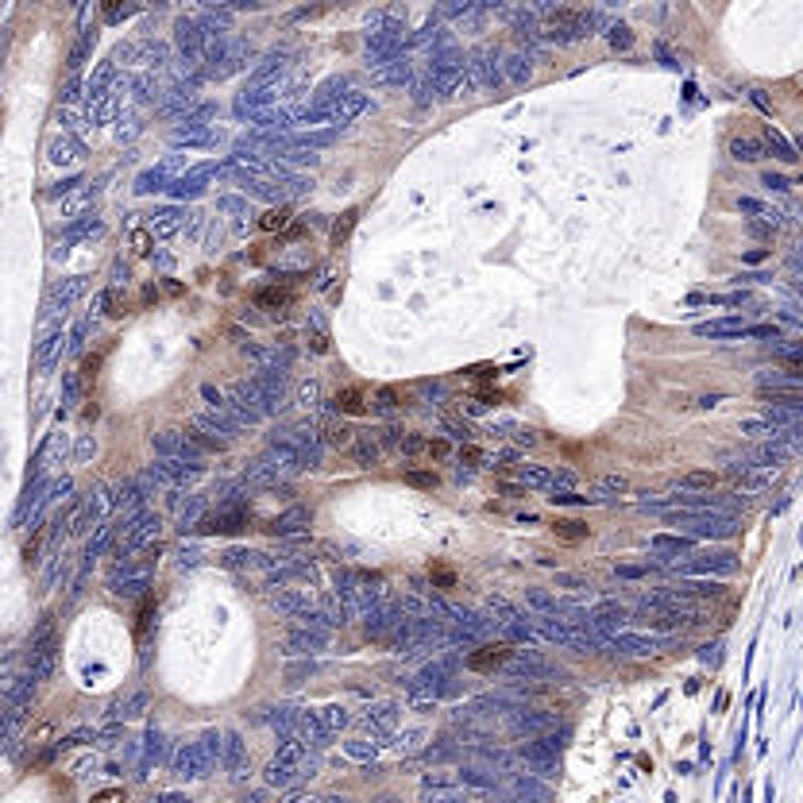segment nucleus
<instances>
[{
  "mask_svg": "<svg viewBox=\"0 0 803 803\" xmlns=\"http://www.w3.org/2000/svg\"><path fill=\"white\" fill-rule=\"evenodd\" d=\"M23 560H28V564H35V560H39V533H35V537L23 545Z\"/></svg>",
  "mask_w": 803,
  "mask_h": 803,
  "instance_id": "nucleus-52",
  "label": "nucleus"
},
{
  "mask_svg": "<svg viewBox=\"0 0 803 803\" xmlns=\"http://www.w3.org/2000/svg\"><path fill=\"white\" fill-rule=\"evenodd\" d=\"M425 456H429V460H444V456H448V441H444V437L429 441V444H425Z\"/></svg>",
  "mask_w": 803,
  "mask_h": 803,
  "instance_id": "nucleus-49",
  "label": "nucleus"
},
{
  "mask_svg": "<svg viewBox=\"0 0 803 803\" xmlns=\"http://www.w3.org/2000/svg\"><path fill=\"white\" fill-rule=\"evenodd\" d=\"M290 205H275V209H267L263 216H259V228L263 232H282V228H290Z\"/></svg>",
  "mask_w": 803,
  "mask_h": 803,
  "instance_id": "nucleus-28",
  "label": "nucleus"
},
{
  "mask_svg": "<svg viewBox=\"0 0 803 803\" xmlns=\"http://www.w3.org/2000/svg\"><path fill=\"white\" fill-rule=\"evenodd\" d=\"M375 406L379 410H398V406H406V390L402 386H379L375 390Z\"/></svg>",
  "mask_w": 803,
  "mask_h": 803,
  "instance_id": "nucleus-32",
  "label": "nucleus"
},
{
  "mask_svg": "<svg viewBox=\"0 0 803 803\" xmlns=\"http://www.w3.org/2000/svg\"><path fill=\"white\" fill-rule=\"evenodd\" d=\"M290 302H294V290L290 286H263V290H255V305L259 309H267V313H278L282 317L286 309H290Z\"/></svg>",
  "mask_w": 803,
  "mask_h": 803,
  "instance_id": "nucleus-12",
  "label": "nucleus"
},
{
  "mask_svg": "<svg viewBox=\"0 0 803 803\" xmlns=\"http://www.w3.org/2000/svg\"><path fill=\"white\" fill-rule=\"evenodd\" d=\"M757 398L776 406V410H803V382H784V379H764Z\"/></svg>",
  "mask_w": 803,
  "mask_h": 803,
  "instance_id": "nucleus-4",
  "label": "nucleus"
},
{
  "mask_svg": "<svg viewBox=\"0 0 803 803\" xmlns=\"http://www.w3.org/2000/svg\"><path fill=\"white\" fill-rule=\"evenodd\" d=\"M328 282H333V267H328V263H324V267H321V271H317V278H313V286H317V290H324V286H328Z\"/></svg>",
  "mask_w": 803,
  "mask_h": 803,
  "instance_id": "nucleus-53",
  "label": "nucleus"
},
{
  "mask_svg": "<svg viewBox=\"0 0 803 803\" xmlns=\"http://www.w3.org/2000/svg\"><path fill=\"white\" fill-rule=\"evenodd\" d=\"M89 803H124V788H105V792H93Z\"/></svg>",
  "mask_w": 803,
  "mask_h": 803,
  "instance_id": "nucleus-47",
  "label": "nucleus"
},
{
  "mask_svg": "<svg viewBox=\"0 0 803 803\" xmlns=\"http://www.w3.org/2000/svg\"><path fill=\"white\" fill-rule=\"evenodd\" d=\"M240 186H244V197H263V201L282 197V186H275V178H251V182H240Z\"/></svg>",
  "mask_w": 803,
  "mask_h": 803,
  "instance_id": "nucleus-25",
  "label": "nucleus"
},
{
  "mask_svg": "<svg viewBox=\"0 0 803 803\" xmlns=\"http://www.w3.org/2000/svg\"><path fill=\"white\" fill-rule=\"evenodd\" d=\"M278 93H282V85H247L240 97H236V116H263V112H271L275 108V101H278Z\"/></svg>",
  "mask_w": 803,
  "mask_h": 803,
  "instance_id": "nucleus-3",
  "label": "nucleus"
},
{
  "mask_svg": "<svg viewBox=\"0 0 803 803\" xmlns=\"http://www.w3.org/2000/svg\"><path fill=\"white\" fill-rule=\"evenodd\" d=\"M97 194H101V189L93 186V182H81L78 189H70V194L59 201V213L66 216V220H81V216H85V209L97 201Z\"/></svg>",
  "mask_w": 803,
  "mask_h": 803,
  "instance_id": "nucleus-6",
  "label": "nucleus"
},
{
  "mask_svg": "<svg viewBox=\"0 0 803 803\" xmlns=\"http://www.w3.org/2000/svg\"><path fill=\"white\" fill-rule=\"evenodd\" d=\"M742 432H749V437H773V432H776V417H745Z\"/></svg>",
  "mask_w": 803,
  "mask_h": 803,
  "instance_id": "nucleus-34",
  "label": "nucleus"
},
{
  "mask_svg": "<svg viewBox=\"0 0 803 803\" xmlns=\"http://www.w3.org/2000/svg\"><path fill=\"white\" fill-rule=\"evenodd\" d=\"M62 105H74V101L81 97V78H66V85H62Z\"/></svg>",
  "mask_w": 803,
  "mask_h": 803,
  "instance_id": "nucleus-45",
  "label": "nucleus"
},
{
  "mask_svg": "<svg viewBox=\"0 0 803 803\" xmlns=\"http://www.w3.org/2000/svg\"><path fill=\"white\" fill-rule=\"evenodd\" d=\"M132 251H136V255H151V251H155V236H151V228H132Z\"/></svg>",
  "mask_w": 803,
  "mask_h": 803,
  "instance_id": "nucleus-37",
  "label": "nucleus"
},
{
  "mask_svg": "<svg viewBox=\"0 0 803 803\" xmlns=\"http://www.w3.org/2000/svg\"><path fill=\"white\" fill-rule=\"evenodd\" d=\"M333 406L340 413H348V417H363V413H371V402H367L363 386H344V390H336Z\"/></svg>",
  "mask_w": 803,
  "mask_h": 803,
  "instance_id": "nucleus-16",
  "label": "nucleus"
},
{
  "mask_svg": "<svg viewBox=\"0 0 803 803\" xmlns=\"http://www.w3.org/2000/svg\"><path fill=\"white\" fill-rule=\"evenodd\" d=\"M132 136H136V124H132V120H124V124L116 127V139H132Z\"/></svg>",
  "mask_w": 803,
  "mask_h": 803,
  "instance_id": "nucleus-58",
  "label": "nucleus"
},
{
  "mask_svg": "<svg viewBox=\"0 0 803 803\" xmlns=\"http://www.w3.org/2000/svg\"><path fill=\"white\" fill-rule=\"evenodd\" d=\"M429 579H432V583H437L441 591L456 587V572H452L448 564H429Z\"/></svg>",
  "mask_w": 803,
  "mask_h": 803,
  "instance_id": "nucleus-38",
  "label": "nucleus"
},
{
  "mask_svg": "<svg viewBox=\"0 0 803 803\" xmlns=\"http://www.w3.org/2000/svg\"><path fill=\"white\" fill-rule=\"evenodd\" d=\"M680 487L684 490H715L718 475L715 471H684V475H680Z\"/></svg>",
  "mask_w": 803,
  "mask_h": 803,
  "instance_id": "nucleus-29",
  "label": "nucleus"
},
{
  "mask_svg": "<svg viewBox=\"0 0 803 803\" xmlns=\"http://www.w3.org/2000/svg\"><path fill=\"white\" fill-rule=\"evenodd\" d=\"M764 143H769V147H773V151H776V155H780V158H784V163H792V158H795V151H792V143H788V139H784V136H780V132H776V127H769V132H764Z\"/></svg>",
  "mask_w": 803,
  "mask_h": 803,
  "instance_id": "nucleus-35",
  "label": "nucleus"
},
{
  "mask_svg": "<svg viewBox=\"0 0 803 803\" xmlns=\"http://www.w3.org/2000/svg\"><path fill=\"white\" fill-rule=\"evenodd\" d=\"M247 59H251V47H247L244 39H232L228 54H225L220 62H216L213 70H205V78H228V74H236V70H244V66H247Z\"/></svg>",
  "mask_w": 803,
  "mask_h": 803,
  "instance_id": "nucleus-10",
  "label": "nucleus"
},
{
  "mask_svg": "<svg viewBox=\"0 0 803 803\" xmlns=\"http://www.w3.org/2000/svg\"><path fill=\"white\" fill-rule=\"evenodd\" d=\"M85 93H89V105L101 101V97H108V93H116V62L112 59L101 62V66L85 78Z\"/></svg>",
  "mask_w": 803,
  "mask_h": 803,
  "instance_id": "nucleus-8",
  "label": "nucleus"
},
{
  "mask_svg": "<svg viewBox=\"0 0 803 803\" xmlns=\"http://www.w3.org/2000/svg\"><path fill=\"white\" fill-rule=\"evenodd\" d=\"M448 429H452V437H463V441L471 437V429H468V425H460V421H448Z\"/></svg>",
  "mask_w": 803,
  "mask_h": 803,
  "instance_id": "nucleus-59",
  "label": "nucleus"
},
{
  "mask_svg": "<svg viewBox=\"0 0 803 803\" xmlns=\"http://www.w3.org/2000/svg\"><path fill=\"white\" fill-rule=\"evenodd\" d=\"M321 429H324V444H333V448H352L355 444V432L344 421H324Z\"/></svg>",
  "mask_w": 803,
  "mask_h": 803,
  "instance_id": "nucleus-27",
  "label": "nucleus"
},
{
  "mask_svg": "<svg viewBox=\"0 0 803 803\" xmlns=\"http://www.w3.org/2000/svg\"><path fill=\"white\" fill-rule=\"evenodd\" d=\"M101 236H105V225L97 216H81L62 232V244H89V240H101Z\"/></svg>",
  "mask_w": 803,
  "mask_h": 803,
  "instance_id": "nucleus-19",
  "label": "nucleus"
},
{
  "mask_svg": "<svg viewBox=\"0 0 803 803\" xmlns=\"http://www.w3.org/2000/svg\"><path fill=\"white\" fill-rule=\"evenodd\" d=\"M321 718H324V726H344V722H348V715H344L340 707H328Z\"/></svg>",
  "mask_w": 803,
  "mask_h": 803,
  "instance_id": "nucleus-51",
  "label": "nucleus"
},
{
  "mask_svg": "<svg viewBox=\"0 0 803 803\" xmlns=\"http://www.w3.org/2000/svg\"><path fill=\"white\" fill-rule=\"evenodd\" d=\"M514 656V649L506 645V641H499V645H483V649H475V653L468 656V668L471 672H494V668H502Z\"/></svg>",
  "mask_w": 803,
  "mask_h": 803,
  "instance_id": "nucleus-7",
  "label": "nucleus"
},
{
  "mask_svg": "<svg viewBox=\"0 0 803 803\" xmlns=\"http://www.w3.org/2000/svg\"><path fill=\"white\" fill-rule=\"evenodd\" d=\"M136 97L139 101H155L158 97V81H155V74H143V78H136Z\"/></svg>",
  "mask_w": 803,
  "mask_h": 803,
  "instance_id": "nucleus-40",
  "label": "nucleus"
},
{
  "mask_svg": "<svg viewBox=\"0 0 803 803\" xmlns=\"http://www.w3.org/2000/svg\"><path fill=\"white\" fill-rule=\"evenodd\" d=\"M216 209H220V213H240V216H251V201H247V197H232V194L216 197Z\"/></svg>",
  "mask_w": 803,
  "mask_h": 803,
  "instance_id": "nucleus-36",
  "label": "nucleus"
},
{
  "mask_svg": "<svg viewBox=\"0 0 803 803\" xmlns=\"http://www.w3.org/2000/svg\"><path fill=\"white\" fill-rule=\"evenodd\" d=\"M355 225H359V209H344L340 213V220L333 225V232H328V240H333V247H344L348 244V236L355 232Z\"/></svg>",
  "mask_w": 803,
  "mask_h": 803,
  "instance_id": "nucleus-24",
  "label": "nucleus"
},
{
  "mask_svg": "<svg viewBox=\"0 0 803 803\" xmlns=\"http://www.w3.org/2000/svg\"><path fill=\"white\" fill-rule=\"evenodd\" d=\"M730 155H734L738 163H761V158H764V139L742 132V136L730 139Z\"/></svg>",
  "mask_w": 803,
  "mask_h": 803,
  "instance_id": "nucleus-20",
  "label": "nucleus"
},
{
  "mask_svg": "<svg viewBox=\"0 0 803 803\" xmlns=\"http://www.w3.org/2000/svg\"><path fill=\"white\" fill-rule=\"evenodd\" d=\"M50 761H54V749H47V753H39V757H35V769H47Z\"/></svg>",
  "mask_w": 803,
  "mask_h": 803,
  "instance_id": "nucleus-62",
  "label": "nucleus"
},
{
  "mask_svg": "<svg viewBox=\"0 0 803 803\" xmlns=\"http://www.w3.org/2000/svg\"><path fill=\"white\" fill-rule=\"evenodd\" d=\"M158 803H189V800H186V795H178V792H170V795H163Z\"/></svg>",
  "mask_w": 803,
  "mask_h": 803,
  "instance_id": "nucleus-63",
  "label": "nucleus"
},
{
  "mask_svg": "<svg viewBox=\"0 0 803 803\" xmlns=\"http://www.w3.org/2000/svg\"><path fill=\"white\" fill-rule=\"evenodd\" d=\"M178 147H216L220 143V132L216 127H174V136H170Z\"/></svg>",
  "mask_w": 803,
  "mask_h": 803,
  "instance_id": "nucleus-15",
  "label": "nucleus"
},
{
  "mask_svg": "<svg viewBox=\"0 0 803 803\" xmlns=\"http://www.w3.org/2000/svg\"><path fill=\"white\" fill-rule=\"evenodd\" d=\"M116 108H120V93H108V97L93 101L89 105V124H108V120L116 116Z\"/></svg>",
  "mask_w": 803,
  "mask_h": 803,
  "instance_id": "nucleus-26",
  "label": "nucleus"
},
{
  "mask_svg": "<svg viewBox=\"0 0 803 803\" xmlns=\"http://www.w3.org/2000/svg\"><path fill=\"white\" fill-rule=\"evenodd\" d=\"M97 367H101V352H97V355H89V359L81 363V375H85V379H93V375H97Z\"/></svg>",
  "mask_w": 803,
  "mask_h": 803,
  "instance_id": "nucleus-54",
  "label": "nucleus"
},
{
  "mask_svg": "<svg viewBox=\"0 0 803 803\" xmlns=\"http://www.w3.org/2000/svg\"><path fill=\"white\" fill-rule=\"evenodd\" d=\"M85 275H70V278H62V282H54L47 290V298H43V324H54L59 317H66L74 305H78V298L85 294Z\"/></svg>",
  "mask_w": 803,
  "mask_h": 803,
  "instance_id": "nucleus-1",
  "label": "nucleus"
},
{
  "mask_svg": "<svg viewBox=\"0 0 803 803\" xmlns=\"http://www.w3.org/2000/svg\"><path fill=\"white\" fill-rule=\"evenodd\" d=\"M143 707H147V696H143V691H139V696H132V699H127V703H124V707H120V711H116V715H124V718H132V715H139V711H143Z\"/></svg>",
  "mask_w": 803,
  "mask_h": 803,
  "instance_id": "nucleus-46",
  "label": "nucleus"
},
{
  "mask_svg": "<svg viewBox=\"0 0 803 803\" xmlns=\"http://www.w3.org/2000/svg\"><path fill=\"white\" fill-rule=\"evenodd\" d=\"M406 74H410V70H406V62H394V66L379 70L375 78H379V81H406Z\"/></svg>",
  "mask_w": 803,
  "mask_h": 803,
  "instance_id": "nucleus-44",
  "label": "nucleus"
},
{
  "mask_svg": "<svg viewBox=\"0 0 803 803\" xmlns=\"http://www.w3.org/2000/svg\"><path fill=\"white\" fill-rule=\"evenodd\" d=\"M286 50H271V54H263L259 59V66H251V78H247V85H275L278 81V74L286 70Z\"/></svg>",
  "mask_w": 803,
  "mask_h": 803,
  "instance_id": "nucleus-9",
  "label": "nucleus"
},
{
  "mask_svg": "<svg viewBox=\"0 0 803 803\" xmlns=\"http://www.w3.org/2000/svg\"><path fill=\"white\" fill-rule=\"evenodd\" d=\"M305 525H309V510H305V506H294V510H286L282 518H275L267 529H271V533H302Z\"/></svg>",
  "mask_w": 803,
  "mask_h": 803,
  "instance_id": "nucleus-22",
  "label": "nucleus"
},
{
  "mask_svg": "<svg viewBox=\"0 0 803 803\" xmlns=\"http://www.w3.org/2000/svg\"><path fill=\"white\" fill-rule=\"evenodd\" d=\"M629 43H634V35H629V28H622V23H618V28H610V47H622V50H626Z\"/></svg>",
  "mask_w": 803,
  "mask_h": 803,
  "instance_id": "nucleus-48",
  "label": "nucleus"
},
{
  "mask_svg": "<svg viewBox=\"0 0 803 803\" xmlns=\"http://www.w3.org/2000/svg\"><path fill=\"white\" fill-rule=\"evenodd\" d=\"M764 186H773V189H784V186H788V182H784L780 174H764Z\"/></svg>",
  "mask_w": 803,
  "mask_h": 803,
  "instance_id": "nucleus-61",
  "label": "nucleus"
},
{
  "mask_svg": "<svg viewBox=\"0 0 803 803\" xmlns=\"http://www.w3.org/2000/svg\"><path fill=\"white\" fill-rule=\"evenodd\" d=\"M375 460H379V444H371V441L355 444V463H359V468H371Z\"/></svg>",
  "mask_w": 803,
  "mask_h": 803,
  "instance_id": "nucleus-41",
  "label": "nucleus"
},
{
  "mask_svg": "<svg viewBox=\"0 0 803 803\" xmlns=\"http://www.w3.org/2000/svg\"><path fill=\"white\" fill-rule=\"evenodd\" d=\"M282 803H313V800H309L305 792H286V800H282Z\"/></svg>",
  "mask_w": 803,
  "mask_h": 803,
  "instance_id": "nucleus-60",
  "label": "nucleus"
},
{
  "mask_svg": "<svg viewBox=\"0 0 803 803\" xmlns=\"http://www.w3.org/2000/svg\"><path fill=\"white\" fill-rule=\"evenodd\" d=\"M89 738H93V730H74L62 745H81V742H89Z\"/></svg>",
  "mask_w": 803,
  "mask_h": 803,
  "instance_id": "nucleus-56",
  "label": "nucleus"
},
{
  "mask_svg": "<svg viewBox=\"0 0 803 803\" xmlns=\"http://www.w3.org/2000/svg\"><path fill=\"white\" fill-rule=\"evenodd\" d=\"M101 298H105V313L112 317V321H120V317L127 313V298L120 294L116 286H108V290H105V294H101Z\"/></svg>",
  "mask_w": 803,
  "mask_h": 803,
  "instance_id": "nucleus-33",
  "label": "nucleus"
},
{
  "mask_svg": "<svg viewBox=\"0 0 803 803\" xmlns=\"http://www.w3.org/2000/svg\"><path fill=\"white\" fill-rule=\"evenodd\" d=\"M406 483L417 487V490H432L437 487V475H432V471H406Z\"/></svg>",
  "mask_w": 803,
  "mask_h": 803,
  "instance_id": "nucleus-42",
  "label": "nucleus"
},
{
  "mask_svg": "<svg viewBox=\"0 0 803 803\" xmlns=\"http://www.w3.org/2000/svg\"><path fill=\"white\" fill-rule=\"evenodd\" d=\"M66 340L70 336L62 333V328H54V333H47L39 340V348H35V367L39 371H47V367H54V359H59L62 352H66Z\"/></svg>",
  "mask_w": 803,
  "mask_h": 803,
  "instance_id": "nucleus-14",
  "label": "nucleus"
},
{
  "mask_svg": "<svg viewBox=\"0 0 803 803\" xmlns=\"http://www.w3.org/2000/svg\"><path fill=\"white\" fill-rule=\"evenodd\" d=\"M78 158H81V147H78V139L74 136H54L47 143V163L50 167H78Z\"/></svg>",
  "mask_w": 803,
  "mask_h": 803,
  "instance_id": "nucleus-11",
  "label": "nucleus"
},
{
  "mask_svg": "<svg viewBox=\"0 0 803 803\" xmlns=\"http://www.w3.org/2000/svg\"><path fill=\"white\" fill-rule=\"evenodd\" d=\"M182 225H186V213L182 209H158L155 216H151V236L155 240H167V236H178L182 232Z\"/></svg>",
  "mask_w": 803,
  "mask_h": 803,
  "instance_id": "nucleus-18",
  "label": "nucleus"
},
{
  "mask_svg": "<svg viewBox=\"0 0 803 803\" xmlns=\"http://www.w3.org/2000/svg\"><path fill=\"white\" fill-rule=\"evenodd\" d=\"M552 533H556L560 541H583V537H587V525H583V521H576V518H556Z\"/></svg>",
  "mask_w": 803,
  "mask_h": 803,
  "instance_id": "nucleus-30",
  "label": "nucleus"
},
{
  "mask_svg": "<svg viewBox=\"0 0 803 803\" xmlns=\"http://www.w3.org/2000/svg\"><path fill=\"white\" fill-rule=\"evenodd\" d=\"M514 479L521 483V487H552V471L549 468H537V463H521V468H514Z\"/></svg>",
  "mask_w": 803,
  "mask_h": 803,
  "instance_id": "nucleus-23",
  "label": "nucleus"
},
{
  "mask_svg": "<svg viewBox=\"0 0 803 803\" xmlns=\"http://www.w3.org/2000/svg\"><path fill=\"white\" fill-rule=\"evenodd\" d=\"M460 460L468 463V468H479V463H483V452L475 448V444H460Z\"/></svg>",
  "mask_w": 803,
  "mask_h": 803,
  "instance_id": "nucleus-50",
  "label": "nucleus"
},
{
  "mask_svg": "<svg viewBox=\"0 0 803 803\" xmlns=\"http://www.w3.org/2000/svg\"><path fill=\"white\" fill-rule=\"evenodd\" d=\"M93 47H97V31H93V28H81V35L74 39V47H70V59H66L70 78H78V70L85 66V59L93 54Z\"/></svg>",
  "mask_w": 803,
  "mask_h": 803,
  "instance_id": "nucleus-17",
  "label": "nucleus"
},
{
  "mask_svg": "<svg viewBox=\"0 0 803 803\" xmlns=\"http://www.w3.org/2000/svg\"><path fill=\"white\" fill-rule=\"evenodd\" d=\"M136 4H116V0H112V4H105V8H101V16H105V23H116V20H127V16H136Z\"/></svg>",
  "mask_w": 803,
  "mask_h": 803,
  "instance_id": "nucleus-39",
  "label": "nucleus"
},
{
  "mask_svg": "<svg viewBox=\"0 0 803 803\" xmlns=\"http://www.w3.org/2000/svg\"><path fill=\"white\" fill-rule=\"evenodd\" d=\"M201 394H205V398H209V402H213V406H220V394H216V390H213V386H205V390H201Z\"/></svg>",
  "mask_w": 803,
  "mask_h": 803,
  "instance_id": "nucleus-64",
  "label": "nucleus"
},
{
  "mask_svg": "<svg viewBox=\"0 0 803 803\" xmlns=\"http://www.w3.org/2000/svg\"><path fill=\"white\" fill-rule=\"evenodd\" d=\"M244 521H247L244 510H225V514H209V518L201 521V529H205V533H240Z\"/></svg>",
  "mask_w": 803,
  "mask_h": 803,
  "instance_id": "nucleus-21",
  "label": "nucleus"
},
{
  "mask_svg": "<svg viewBox=\"0 0 803 803\" xmlns=\"http://www.w3.org/2000/svg\"><path fill=\"white\" fill-rule=\"evenodd\" d=\"M598 490H607V494H622V490H629V479H626V475H603V479H598Z\"/></svg>",
  "mask_w": 803,
  "mask_h": 803,
  "instance_id": "nucleus-43",
  "label": "nucleus"
},
{
  "mask_svg": "<svg viewBox=\"0 0 803 803\" xmlns=\"http://www.w3.org/2000/svg\"><path fill=\"white\" fill-rule=\"evenodd\" d=\"M209 764H213V757L205 753V745H201V742L182 745V749H178V757H174L178 776H186V780H194V776H205Z\"/></svg>",
  "mask_w": 803,
  "mask_h": 803,
  "instance_id": "nucleus-5",
  "label": "nucleus"
},
{
  "mask_svg": "<svg viewBox=\"0 0 803 803\" xmlns=\"http://www.w3.org/2000/svg\"><path fill=\"white\" fill-rule=\"evenodd\" d=\"M696 333L711 336V340H726V336H749V324L742 317H715V321H703Z\"/></svg>",
  "mask_w": 803,
  "mask_h": 803,
  "instance_id": "nucleus-13",
  "label": "nucleus"
},
{
  "mask_svg": "<svg viewBox=\"0 0 803 803\" xmlns=\"http://www.w3.org/2000/svg\"><path fill=\"white\" fill-rule=\"evenodd\" d=\"M591 28V16L579 8H556L549 12V20H545V35L556 43H572V39H583Z\"/></svg>",
  "mask_w": 803,
  "mask_h": 803,
  "instance_id": "nucleus-2",
  "label": "nucleus"
},
{
  "mask_svg": "<svg viewBox=\"0 0 803 803\" xmlns=\"http://www.w3.org/2000/svg\"><path fill=\"white\" fill-rule=\"evenodd\" d=\"M155 607H158V595H143L139 614H136V637H139V641L147 637V626H151V618H155Z\"/></svg>",
  "mask_w": 803,
  "mask_h": 803,
  "instance_id": "nucleus-31",
  "label": "nucleus"
},
{
  "mask_svg": "<svg viewBox=\"0 0 803 803\" xmlns=\"http://www.w3.org/2000/svg\"><path fill=\"white\" fill-rule=\"evenodd\" d=\"M687 541H680V537H656V549H684Z\"/></svg>",
  "mask_w": 803,
  "mask_h": 803,
  "instance_id": "nucleus-55",
  "label": "nucleus"
},
{
  "mask_svg": "<svg viewBox=\"0 0 803 803\" xmlns=\"http://www.w3.org/2000/svg\"><path fill=\"white\" fill-rule=\"evenodd\" d=\"M120 282H127V263L112 267V286H116V290H120Z\"/></svg>",
  "mask_w": 803,
  "mask_h": 803,
  "instance_id": "nucleus-57",
  "label": "nucleus"
}]
</instances>
